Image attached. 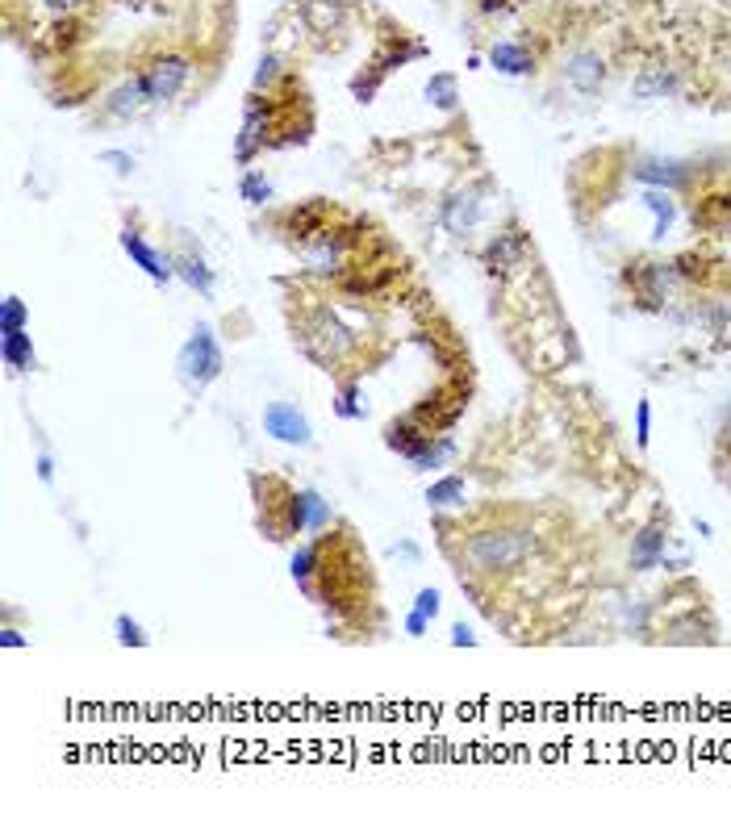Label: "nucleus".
Returning a JSON list of instances; mask_svg holds the SVG:
<instances>
[{
  "label": "nucleus",
  "mask_w": 731,
  "mask_h": 814,
  "mask_svg": "<svg viewBox=\"0 0 731 814\" xmlns=\"http://www.w3.org/2000/svg\"><path fill=\"white\" fill-rule=\"evenodd\" d=\"M535 547H540V539L527 526H515V522L481 526L464 539L461 572H468V576H506V572L522 569L535 556Z\"/></svg>",
  "instance_id": "f257e3e1"
},
{
  "label": "nucleus",
  "mask_w": 731,
  "mask_h": 814,
  "mask_svg": "<svg viewBox=\"0 0 731 814\" xmlns=\"http://www.w3.org/2000/svg\"><path fill=\"white\" fill-rule=\"evenodd\" d=\"M176 368H180V380H185L189 389H205V384H214V380L222 377L226 355H222L217 334L205 322L192 326V334L185 339L180 355H176Z\"/></svg>",
  "instance_id": "f03ea898"
},
{
  "label": "nucleus",
  "mask_w": 731,
  "mask_h": 814,
  "mask_svg": "<svg viewBox=\"0 0 731 814\" xmlns=\"http://www.w3.org/2000/svg\"><path fill=\"white\" fill-rule=\"evenodd\" d=\"M138 76H142V88H147V101H151V105H167V101H176V97L185 92V84L192 80V59L180 51H163V54H155Z\"/></svg>",
  "instance_id": "7ed1b4c3"
},
{
  "label": "nucleus",
  "mask_w": 731,
  "mask_h": 814,
  "mask_svg": "<svg viewBox=\"0 0 731 814\" xmlns=\"http://www.w3.org/2000/svg\"><path fill=\"white\" fill-rule=\"evenodd\" d=\"M272 113H276V97L272 92H251L243 105V130L235 138V163L247 167L264 147L272 142Z\"/></svg>",
  "instance_id": "20e7f679"
},
{
  "label": "nucleus",
  "mask_w": 731,
  "mask_h": 814,
  "mask_svg": "<svg viewBox=\"0 0 731 814\" xmlns=\"http://www.w3.org/2000/svg\"><path fill=\"white\" fill-rule=\"evenodd\" d=\"M635 280V297L644 309H665L673 289H678V264H635V271H627V284Z\"/></svg>",
  "instance_id": "39448f33"
},
{
  "label": "nucleus",
  "mask_w": 731,
  "mask_h": 814,
  "mask_svg": "<svg viewBox=\"0 0 731 814\" xmlns=\"http://www.w3.org/2000/svg\"><path fill=\"white\" fill-rule=\"evenodd\" d=\"M631 176L648 189H665V192H681L694 176V163L690 160H673V155H640L631 163Z\"/></svg>",
  "instance_id": "423d86ee"
},
{
  "label": "nucleus",
  "mask_w": 731,
  "mask_h": 814,
  "mask_svg": "<svg viewBox=\"0 0 731 814\" xmlns=\"http://www.w3.org/2000/svg\"><path fill=\"white\" fill-rule=\"evenodd\" d=\"M330 526V506L323 501L318 488H298L285 497V531L289 535H310Z\"/></svg>",
  "instance_id": "0eeeda50"
},
{
  "label": "nucleus",
  "mask_w": 731,
  "mask_h": 814,
  "mask_svg": "<svg viewBox=\"0 0 731 814\" xmlns=\"http://www.w3.org/2000/svg\"><path fill=\"white\" fill-rule=\"evenodd\" d=\"M527 255H531V243H527V234H522L518 226L497 230V234L486 243V251H481L489 276H515V271L527 264Z\"/></svg>",
  "instance_id": "6e6552de"
},
{
  "label": "nucleus",
  "mask_w": 731,
  "mask_h": 814,
  "mask_svg": "<svg viewBox=\"0 0 731 814\" xmlns=\"http://www.w3.org/2000/svg\"><path fill=\"white\" fill-rule=\"evenodd\" d=\"M264 431H268L276 443H289V447H310V443H314L310 418H305L298 406H289V402L264 406Z\"/></svg>",
  "instance_id": "1a4fd4ad"
},
{
  "label": "nucleus",
  "mask_w": 731,
  "mask_h": 814,
  "mask_svg": "<svg viewBox=\"0 0 731 814\" xmlns=\"http://www.w3.org/2000/svg\"><path fill=\"white\" fill-rule=\"evenodd\" d=\"M486 189H456L443 205H439V221L448 234H468L472 226H481L486 217Z\"/></svg>",
  "instance_id": "9d476101"
},
{
  "label": "nucleus",
  "mask_w": 731,
  "mask_h": 814,
  "mask_svg": "<svg viewBox=\"0 0 731 814\" xmlns=\"http://www.w3.org/2000/svg\"><path fill=\"white\" fill-rule=\"evenodd\" d=\"M665 547H669V522H648L631 535V551H627V564L631 572H652L665 564Z\"/></svg>",
  "instance_id": "9b49d317"
},
{
  "label": "nucleus",
  "mask_w": 731,
  "mask_h": 814,
  "mask_svg": "<svg viewBox=\"0 0 731 814\" xmlns=\"http://www.w3.org/2000/svg\"><path fill=\"white\" fill-rule=\"evenodd\" d=\"M117 243H122V251H126V255H130L138 268L147 271L151 280H155V284H167V280L176 276V264H172V255L155 251V246H151L147 239H142V234H138L135 226H126V230L117 234Z\"/></svg>",
  "instance_id": "f8f14e48"
},
{
  "label": "nucleus",
  "mask_w": 731,
  "mask_h": 814,
  "mask_svg": "<svg viewBox=\"0 0 731 814\" xmlns=\"http://www.w3.org/2000/svg\"><path fill=\"white\" fill-rule=\"evenodd\" d=\"M565 80L581 92V97H597L602 92V84H606V59L597 51H572L569 59H565Z\"/></svg>",
  "instance_id": "ddd939ff"
},
{
  "label": "nucleus",
  "mask_w": 731,
  "mask_h": 814,
  "mask_svg": "<svg viewBox=\"0 0 731 814\" xmlns=\"http://www.w3.org/2000/svg\"><path fill=\"white\" fill-rule=\"evenodd\" d=\"M434 438V431L427 427V422H418L414 414L409 418H398V422H389L385 427V447L389 451H398V456H406V460H414L427 443Z\"/></svg>",
  "instance_id": "4468645a"
},
{
  "label": "nucleus",
  "mask_w": 731,
  "mask_h": 814,
  "mask_svg": "<svg viewBox=\"0 0 731 814\" xmlns=\"http://www.w3.org/2000/svg\"><path fill=\"white\" fill-rule=\"evenodd\" d=\"M631 92H635V101H660V97H678V92H681V76L673 72V67H665V63H648V67H640V76H635V84H631Z\"/></svg>",
  "instance_id": "2eb2a0df"
},
{
  "label": "nucleus",
  "mask_w": 731,
  "mask_h": 814,
  "mask_svg": "<svg viewBox=\"0 0 731 814\" xmlns=\"http://www.w3.org/2000/svg\"><path fill=\"white\" fill-rule=\"evenodd\" d=\"M690 221H694V230H703V234H710V239L731 234V196L728 192H715V196L698 201L694 214H690Z\"/></svg>",
  "instance_id": "dca6fc26"
},
{
  "label": "nucleus",
  "mask_w": 731,
  "mask_h": 814,
  "mask_svg": "<svg viewBox=\"0 0 731 814\" xmlns=\"http://www.w3.org/2000/svg\"><path fill=\"white\" fill-rule=\"evenodd\" d=\"M489 63H493V72H502V76H531V72H535V51L515 42V38H502V42L489 47Z\"/></svg>",
  "instance_id": "f3484780"
},
{
  "label": "nucleus",
  "mask_w": 731,
  "mask_h": 814,
  "mask_svg": "<svg viewBox=\"0 0 731 814\" xmlns=\"http://www.w3.org/2000/svg\"><path fill=\"white\" fill-rule=\"evenodd\" d=\"M147 105H151V101H147V88H142V76H138V72L117 84V88L109 92V101H105L109 117H117V122L135 117V113H142Z\"/></svg>",
  "instance_id": "a211bd4d"
},
{
  "label": "nucleus",
  "mask_w": 731,
  "mask_h": 814,
  "mask_svg": "<svg viewBox=\"0 0 731 814\" xmlns=\"http://www.w3.org/2000/svg\"><path fill=\"white\" fill-rule=\"evenodd\" d=\"M715 644L719 639V623L715 619H698V610H690L685 619L665 623V644Z\"/></svg>",
  "instance_id": "6ab92c4d"
},
{
  "label": "nucleus",
  "mask_w": 731,
  "mask_h": 814,
  "mask_svg": "<svg viewBox=\"0 0 731 814\" xmlns=\"http://www.w3.org/2000/svg\"><path fill=\"white\" fill-rule=\"evenodd\" d=\"M172 264H176V276L189 284V289H197L201 297H214L217 289V271L197 255V251H180V255H172Z\"/></svg>",
  "instance_id": "aec40b11"
},
{
  "label": "nucleus",
  "mask_w": 731,
  "mask_h": 814,
  "mask_svg": "<svg viewBox=\"0 0 731 814\" xmlns=\"http://www.w3.org/2000/svg\"><path fill=\"white\" fill-rule=\"evenodd\" d=\"M326 214H330V209H326V201H305V205H298L293 214L285 217V226H289V234H293V239L310 243V239H318L326 226H330V221H326Z\"/></svg>",
  "instance_id": "412c9836"
},
{
  "label": "nucleus",
  "mask_w": 731,
  "mask_h": 814,
  "mask_svg": "<svg viewBox=\"0 0 731 814\" xmlns=\"http://www.w3.org/2000/svg\"><path fill=\"white\" fill-rule=\"evenodd\" d=\"M0 355L13 372H29L34 368V339L29 330H0Z\"/></svg>",
  "instance_id": "4be33fe9"
},
{
  "label": "nucleus",
  "mask_w": 731,
  "mask_h": 814,
  "mask_svg": "<svg viewBox=\"0 0 731 814\" xmlns=\"http://www.w3.org/2000/svg\"><path fill=\"white\" fill-rule=\"evenodd\" d=\"M644 205H648V214L656 217V221H652V239H669V230H673V221H678V201H673V192L648 189L644 192Z\"/></svg>",
  "instance_id": "5701e85b"
},
{
  "label": "nucleus",
  "mask_w": 731,
  "mask_h": 814,
  "mask_svg": "<svg viewBox=\"0 0 731 814\" xmlns=\"http://www.w3.org/2000/svg\"><path fill=\"white\" fill-rule=\"evenodd\" d=\"M289 572H293V581H298L305 594H314V576L323 572V543H301L298 551H293Z\"/></svg>",
  "instance_id": "b1692460"
},
{
  "label": "nucleus",
  "mask_w": 731,
  "mask_h": 814,
  "mask_svg": "<svg viewBox=\"0 0 731 814\" xmlns=\"http://www.w3.org/2000/svg\"><path fill=\"white\" fill-rule=\"evenodd\" d=\"M464 493H468L464 476H439V481L427 488V506H431V510H452V506H464Z\"/></svg>",
  "instance_id": "393cba45"
},
{
  "label": "nucleus",
  "mask_w": 731,
  "mask_h": 814,
  "mask_svg": "<svg viewBox=\"0 0 731 814\" xmlns=\"http://www.w3.org/2000/svg\"><path fill=\"white\" fill-rule=\"evenodd\" d=\"M423 92H427V101H431L434 109H443V113H452L456 101H461V88H456V76H452V72H434Z\"/></svg>",
  "instance_id": "a878e982"
},
{
  "label": "nucleus",
  "mask_w": 731,
  "mask_h": 814,
  "mask_svg": "<svg viewBox=\"0 0 731 814\" xmlns=\"http://www.w3.org/2000/svg\"><path fill=\"white\" fill-rule=\"evenodd\" d=\"M289 80V67L276 51H268L255 67V80H251V92H276V84Z\"/></svg>",
  "instance_id": "bb28decb"
},
{
  "label": "nucleus",
  "mask_w": 731,
  "mask_h": 814,
  "mask_svg": "<svg viewBox=\"0 0 731 814\" xmlns=\"http://www.w3.org/2000/svg\"><path fill=\"white\" fill-rule=\"evenodd\" d=\"M452 456H456V443H452L448 434H434L431 443H427V447H423V451H418V456H414L409 463H414L418 472H431V468H443V463L452 460Z\"/></svg>",
  "instance_id": "cd10ccee"
},
{
  "label": "nucleus",
  "mask_w": 731,
  "mask_h": 814,
  "mask_svg": "<svg viewBox=\"0 0 731 814\" xmlns=\"http://www.w3.org/2000/svg\"><path fill=\"white\" fill-rule=\"evenodd\" d=\"M239 196H243L247 205H268V201H272V180L264 176V171L247 167L243 180H239Z\"/></svg>",
  "instance_id": "c85d7f7f"
},
{
  "label": "nucleus",
  "mask_w": 731,
  "mask_h": 814,
  "mask_svg": "<svg viewBox=\"0 0 731 814\" xmlns=\"http://www.w3.org/2000/svg\"><path fill=\"white\" fill-rule=\"evenodd\" d=\"M113 635H117L122 648H147V644H151L147 631H142V623H135L130 614H117V619H113Z\"/></svg>",
  "instance_id": "c756f323"
},
{
  "label": "nucleus",
  "mask_w": 731,
  "mask_h": 814,
  "mask_svg": "<svg viewBox=\"0 0 731 814\" xmlns=\"http://www.w3.org/2000/svg\"><path fill=\"white\" fill-rule=\"evenodd\" d=\"M0 330H29V309L22 297L0 301Z\"/></svg>",
  "instance_id": "7c9ffc66"
},
{
  "label": "nucleus",
  "mask_w": 731,
  "mask_h": 814,
  "mask_svg": "<svg viewBox=\"0 0 731 814\" xmlns=\"http://www.w3.org/2000/svg\"><path fill=\"white\" fill-rule=\"evenodd\" d=\"M335 414H339V418H348V422H355V418H364V402H360V384H343V389H339V397H335Z\"/></svg>",
  "instance_id": "2f4dec72"
},
{
  "label": "nucleus",
  "mask_w": 731,
  "mask_h": 814,
  "mask_svg": "<svg viewBox=\"0 0 731 814\" xmlns=\"http://www.w3.org/2000/svg\"><path fill=\"white\" fill-rule=\"evenodd\" d=\"M414 610H418V614H427V619H439V610H443V597H439V589H418V597H414Z\"/></svg>",
  "instance_id": "473e14b6"
},
{
  "label": "nucleus",
  "mask_w": 731,
  "mask_h": 814,
  "mask_svg": "<svg viewBox=\"0 0 731 814\" xmlns=\"http://www.w3.org/2000/svg\"><path fill=\"white\" fill-rule=\"evenodd\" d=\"M648 438H652V406L640 402V406H635V443L648 447Z\"/></svg>",
  "instance_id": "72a5a7b5"
},
{
  "label": "nucleus",
  "mask_w": 731,
  "mask_h": 814,
  "mask_svg": "<svg viewBox=\"0 0 731 814\" xmlns=\"http://www.w3.org/2000/svg\"><path fill=\"white\" fill-rule=\"evenodd\" d=\"M101 163H109L117 176H130V171H135V155H130V151H105Z\"/></svg>",
  "instance_id": "f704fd0d"
},
{
  "label": "nucleus",
  "mask_w": 731,
  "mask_h": 814,
  "mask_svg": "<svg viewBox=\"0 0 731 814\" xmlns=\"http://www.w3.org/2000/svg\"><path fill=\"white\" fill-rule=\"evenodd\" d=\"M427 626H431V619H427V614H418V610H409V614H406V635H409V639H423V635H427Z\"/></svg>",
  "instance_id": "c9c22d12"
},
{
  "label": "nucleus",
  "mask_w": 731,
  "mask_h": 814,
  "mask_svg": "<svg viewBox=\"0 0 731 814\" xmlns=\"http://www.w3.org/2000/svg\"><path fill=\"white\" fill-rule=\"evenodd\" d=\"M398 556H402V560H409V564H418V560H423L418 543H393V560H398Z\"/></svg>",
  "instance_id": "e433bc0d"
},
{
  "label": "nucleus",
  "mask_w": 731,
  "mask_h": 814,
  "mask_svg": "<svg viewBox=\"0 0 731 814\" xmlns=\"http://www.w3.org/2000/svg\"><path fill=\"white\" fill-rule=\"evenodd\" d=\"M452 644H456V648H472V644H477V635H472L464 623H456V626H452Z\"/></svg>",
  "instance_id": "4c0bfd02"
},
{
  "label": "nucleus",
  "mask_w": 731,
  "mask_h": 814,
  "mask_svg": "<svg viewBox=\"0 0 731 814\" xmlns=\"http://www.w3.org/2000/svg\"><path fill=\"white\" fill-rule=\"evenodd\" d=\"M0 644H4V648H26L29 639H26V635H22V631H13V626H4V631H0Z\"/></svg>",
  "instance_id": "58836bf2"
},
{
  "label": "nucleus",
  "mask_w": 731,
  "mask_h": 814,
  "mask_svg": "<svg viewBox=\"0 0 731 814\" xmlns=\"http://www.w3.org/2000/svg\"><path fill=\"white\" fill-rule=\"evenodd\" d=\"M80 4L84 0H47V9H51V13H63V17H72Z\"/></svg>",
  "instance_id": "ea45409f"
},
{
  "label": "nucleus",
  "mask_w": 731,
  "mask_h": 814,
  "mask_svg": "<svg viewBox=\"0 0 731 814\" xmlns=\"http://www.w3.org/2000/svg\"><path fill=\"white\" fill-rule=\"evenodd\" d=\"M38 481H42V485H51V481H54V460L47 456V451L38 456Z\"/></svg>",
  "instance_id": "a19ab883"
},
{
  "label": "nucleus",
  "mask_w": 731,
  "mask_h": 814,
  "mask_svg": "<svg viewBox=\"0 0 731 814\" xmlns=\"http://www.w3.org/2000/svg\"><path fill=\"white\" fill-rule=\"evenodd\" d=\"M694 531H698L703 539H715V535H710V522H706V518H694Z\"/></svg>",
  "instance_id": "79ce46f5"
},
{
  "label": "nucleus",
  "mask_w": 731,
  "mask_h": 814,
  "mask_svg": "<svg viewBox=\"0 0 731 814\" xmlns=\"http://www.w3.org/2000/svg\"><path fill=\"white\" fill-rule=\"evenodd\" d=\"M719 422H723V431H731V402L723 406V414H719Z\"/></svg>",
  "instance_id": "37998d69"
}]
</instances>
